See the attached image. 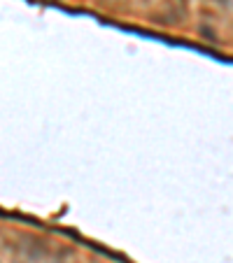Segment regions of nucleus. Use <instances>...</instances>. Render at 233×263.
Listing matches in <instances>:
<instances>
[{
  "instance_id": "1",
  "label": "nucleus",
  "mask_w": 233,
  "mask_h": 263,
  "mask_svg": "<svg viewBox=\"0 0 233 263\" xmlns=\"http://www.w3.org/2000/svg\"><path fill=\"white\" fill-rule=\"evenodd\" d=\"M224 5H233V0H222Z\"/></svg>"
}]
</instances>
